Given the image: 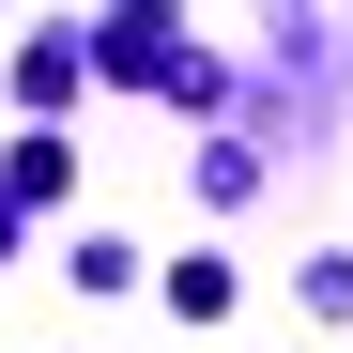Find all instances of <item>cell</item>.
<instances>
[{
	"mask_svg": "<svg viewBox=\"0 0 353 353\" xmlns=\"http://www.w3.org/2000/svg\"><path fill=\"white\" fill-rule=\"evenodd\" d=\"M62 276H77V292H123V276H139V246H123V230H77Z\"/></svg>",
	"mask_w": 353,
	"mask_h": 353,
	"instance_id": "cell-1",
	"label": "cell"
},
{
	"mask_svg": "<svg viewBox=\"0 0 353 353\" xmlns=\"http://www.w3.org/2000/svg\"><path fill=\"white\" fill-rule=\"evenodd\" d=\"M169 307H185V323H230V261H169Z\"/></svg>",
	"mask_w": 353,
	"mask_h": 353,
	"instance_id": "cell-2",
	"label": "cell"
},
{
	"mask_svg": "<svg viewBox=\"0 0 353 353\" xmlns=\"http://www.w3.org/2000/svg\"><path fill=\"white\" fill-rule=\"evenodd\" d=\"M307 307H323V323H353V246H323V261H307Z\"/></svg>",
	"mask_w": 353,
	"mask_h": 353,
	"instance_id": "cell-3",
	"label": "cell"
},
{
	"mask_svg": "<svg viewBox=\"0 0 353 353\" xmlns=\"http://www.w3.org/2000/svg\"><path fill=\"white\" fill-rule=\"evenodd\" d=\"M0 246H16V185H0Z\"/></svg>",
	"mask_w": 353,
	"mask_h": 353,
	"instance_id": "cell-4",
	"label": "cell"
}]
</instances>
